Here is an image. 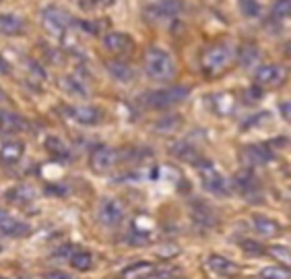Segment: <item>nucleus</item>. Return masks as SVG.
<instances>
[{"mask_svg":"<svg viewBox=\"0 0 291 279\" xmlns=\"http://www.w3.org/2000/svg\"><path fill=\"white\" fill-rule=\"evenodd\" d=\"M145 73L153 81H169L176 75V62L169 52L151 46L145 52Z\"/></svg>","mask_w":291,"mask_h":279,"instance_id":"1","label":"nucleus"},{"mask_svg":"<svg viewBox=\"0 0 291 279\" xmlns=\"http://www.w3.org/2000/svg\"><path fill=\"white\" fill-rule=\"evenodd\" d=\"M188 93H190V87L180 85V87H167V89L145 93L141 97V101L145 105H149V108H153V110H165V108H169V105H176V103L184 101L188 97Z\"/></svg>","mask_w":291,"mask_h":279,"instance_id":"2","label":"nucleus"},{"mask_svg":"<svg viewBox=\"0 0 291 279\" xmlns=\"http://www.w3.org/2000/svg\"><path fill=\"white\" fill-rule=\"evenodd\" d=\"M234 58V46L231 44H217V46H211L205 54H203V71L209 75V77H215L219 75L221 71H225V67L231 62Z\"/></svg>","mask_w":291,"mask_h":279,"instance_id":"3","label":"nucleus"},{"mask_svg":"<svg viewBox=\"0 0 291 279\" xmlns=\"http://www.w3.org/2000/svg\"><path fill=\"white\" fill-rule=\"evenodd\" d=\"M41 21H43V27H46V29H48L52 35H56V37H62L66 31L71 29V25L75 23L73 17L66 13V11L58 9V7H48V9H43Z\"/></svg>","mask_w":291,"mask_h":279,"instance_id":"4","label":"nucleus"},{"mask_svg":"<svg viewBox=\"0 0 291 279\" xmlns=\"http://www.w3.org/2000/svg\"><path fill=\"white\" fill-rule=\"evenodd\" d=\"M196 168L200 172V180H203L205 190L213 192V195H219V197L225 195V180H223V176L215 170V165L209 159H200L196 163Z\"/></svg>","mask_w":291,"mask_h":279,"instance_id":"5","label":"nucleus"},{"mask_svg":"<svg viewBox=\"0 0 291 279\" xmlns=\"http://www.w3.org/2000/svg\"><path fill=\"white\" fill-rule=\"evenodd\" d=\"M118 149L109 147V145H99L93 149L91 153V170L93 172H99V174H103V172H109L111 168H114L118 163Z\"/></svg>","mask_w":291,"mask_h":279,"instance_id":"6","label":"nucleus"},{"mask_svg":"<svg viewBox=\"0 0 291 279\" xmlns=\"http://www.w3.org/2000/svg\"><path fill=\"white\" fill-rule=\"evenodd\" d=\"M97 217L103 226L107 228H114V226H120L122 219H124V207L120 201L116 199H105L101 201L99 205V211H97Z\"/></svg>","mask_w":291,"mask_h":279,"instance_id":"7","label":"nucleus"},{"mask_svg":"<svg viewBox=\"0 0 291 279\" xmlns=\"http://www.w3.org/2000/svg\"><path fill=\"white\" fill-rule=\"evenodd\" d=\"M254 79L260 87H277V85L285 81V69L279 67V64H262L256 71Z\"/></svg>","mask_w":291,"mask_h":279,"instance_id":"8","label":"nucleus"},{"mask_svg":"<svg viewBox=\"0 0 291 279\" xmlns=\"http://www.w3.org/2000/svg\"><path fill=\"white\" fill-rule=\"evenodd\" d=\"M242 159L248 165H264L275 159V153L268 145H248L242 149Z\"/></svg>","mask_w":291,"mask_h":279,"instance_id":"9","label":"nucleus"},{"mask_svg":"<svg viewBox=\"0 0 291 279\" xmlns=\"http://www.w3.org/2000/svg\"><path fill=\"white\" fill-rule=\"evenodd\" d=\"M103 46L107 52L111 54H128L132 48H134V41L130 35L126 33H120V31H111L103 37Z\"/></svg>","mask_w":291,"mask_h":279,"instance_id":"10","label":"nucleus"},{"mask_svg":"<svg viewBox=\"0 0 291 279\" xmlns=\"http://www.w3.org/2000/svg\"><path fill=\"white\" fill-rule=\"evenodd\" d=\"M234 182H236V188L242 192L244 197L252 199L254 195H258V180L252 174V170H240L236 174V178H234Z\"/></svg>","mask_w":291,"mask_h":279,"instance_id":"11","label":"nucleus"},{"mask_svg":"<svg viewBox=\"0 0 291 279\" xmlns=\"http://www.w3.org/2000/svg\"><path fill=\"white\" fill-rule=\"evenodd\" d=\"M0 234H5V236H27L29 234V226L23 224V221H19L15 217H11L7 211L0 209Z\"/></svg>","mask_w":291,"mask_h":279,"instance_id":"12","label":"nucleus"},{"mask_svg":"<svg viewBox=\"0 0 291 279\" xmlns=\"http://www.w3.org/2000/svg\"><path fill=\"white\" fill-rule=\"evenodd\" d=\"M192 219L198 226H203V228H215L219 224V217L215 215V211L209 205H205V203L192 205Z\"/></svg>","mask_w":291,"mask_h":279,"instance_id":"13","label":"nucleus"},{"mask_svg":"<svg viewBox=\"0 0 291 279\" xmlns=\"http://www.w3.org/2000/svg\"><path fill=\"white\" fill-rule=\"evenodd\" d=\"M25 27V21L15 13H3L0 15V35H17Z\"/></svg>","mask_w":291,"mask_h":279,"instance_id":"14","label":"nucleus"},{"mask_svg":"<svg viewBox=\"0 0 291 279\" xmlns=\"http://www.w3.org/2000/svg\"><path fill=\"white\" fill-rule=\"evenodd\" d=\"M169 151H171L173 157L182 159V161H188V163H194V165H196L200 159H203L196 149H194L190 143H186V141H178V143H173Z\"/></svg>","mask_w":291,"mask_h":279,"instance_id":"15","label":"nucleus"},{"mask_svg":"<svg viewBox=\"0 0 291 279\" xmlns=\"http://www.w3.org/2000/svg\"><path fill=\"white\" fill-rule=\"evenodd\" d=\"M105 69H107V73L111 77L122 81V83H130L134 79L132 67H130L128 62H124V60H109V62H105Z\"/></svg>","mask_w":291,"mask_h":279,"instance_id":"16","label":"nucleus"},{"mask_svg":"<svg viewBox=\"0 0 291 279\" xmlns=\"http://www.w3.org/2000/svg\"><path fill=\"white\" fill-rule=\"evenodd\" d=\"M207 267L213 269V273H219V275H236L240 271V267L236 263H231L225 256H219V254H211L207 259Z\"/></svg>","mask_w":291,"mask_h":279,"instance_id":"17","label":"nucleus"},{"mask_svg":"<svg viewBox=\"0 0 291 279\" xmlns=\"http://www.w3.org/2000/svg\"><path fill=\"white\" fill-rule=\"evenodd\" d=\"M69 114L81 122V124H95L101 118V112L97 108H91V105H77V108H69Z\"/></svg>","mask_w":291,"mask_h":279,"instance_id":"18","label":"nucleus"},{"mask_svg":"<svg viewBox=\"0 0 291 279\" xmlns=\"http://www.w3.org/2000/svg\"><path fill=\"white\" fill-rule=\"evenodd\" d=\"M23 155V143L21 141H9L0 149V161L3 163H17Z\"/></svg>","mask_w":291,"mask_h":279,"instance_id":"19","label":"nucleus"},{"mask_svg":"<svg viewBox=\"0 0 291 279\" xmlns=\"http://www.w3.org/2000/svg\"><path fill=\"white\" fill-rule=\"evenodd\" d=\"M254 228L258 234L266 236V238H271V236H277L281 232V226L271 219V217H264V215H254Z\"/></svg>","mask_w":291,"mask_h":279,"instance_id":"20","label":"nucleus"},{"mask_svg":"<svg viewBox=\"0 0 291 279\" xmlns=\"http://www.w3.org/2000/svg\"><path fill=\"white\" fill-rule=\"evenodd\" d=\"M46 149H48V153H52L54 157H62V159H69L71 157L69 147H66L64 141H60L58 137H48L46 139Z\"/></svg>","mask_w":291,"mask_h":279,"instance_id":"21","label":"nucleus"},{"mask_svg":"<svg viewBox=\"0 0 291 279\" xmlns=\"http://www.w3.org/2000/svg\"><path fill=\"white\" fill-rule=\"evenodd\" d=\"M60 85H62V89H66V91L73 93V95H81V97L87 95L85 85H83L79 79H75V77H64V79L60 81Z\"/></svg>","mask_w":291,"mask_h":279,"instance_id":"22","label":"nucleus"},{"mask_svg":"<svg viewBox=\"0 0 291 279\" xmlns=\"http://www.w3.org/2000/svg\"><path fill=\"white\" fill-rule=\"evenodd\" d=\"M238 5H240V11L244 17H248V19H256L260 15V5H258V0H238Z\"/></svg>","mask_w":291,"mask_h":279,"instance_id":"23","label":"nucleus"},{"mask_svg":"<svg viewBox=\"0 0 291 279\" xmlns=\"http://www.w3.org/2000/svg\"><path fill=\"white\" fill-rule=\"evenodd\" d=\"M91 263H93V259H91V254H89V252H75V254H71V265L75 269H79V271L91 269Z\"/></svg>","mask_w":291,"mask_h":279,"instance_id":"24","label":"nucleus"},{"mask_svg":"<svg viewBox=\"0 0 291 279\" xmlns=\"http://www.w3.org/2000/svg\"><path fill=\"white\" fill-rule=\"evenodd\" d=\"M258 58H260L258 48L252 46V44H248V46L242 50V54H240V64H242V67H252V64H254Z\"/></svg>","mask_w":291,"mask_h":279,"instance_id":"25","label":"nucleus"},{"mask_svg":"<svg viewBox=\"0 0 291 279\" xmlns=\"http://www.w3.org/2000/svg\"><path fill=\"white\" fill-rule=\"evenodd\" d=\"M291 13V0H275V5L271 9V15L273 19L281 21V19H287Z\"/></svg>","mask_w":291,"mask_h":279,"instance_id":"26","label":"nucleus"},{"mask_svg":"<svg viewBox=\"0 0 291 279\" xmlns=\"http://www.w3.org/2000/svg\"><path fill=\"white\" fill-rule=\"evenodd\" d=\"M262 279H289V267H264L260 271Z\"/></svg>","mask_w":291,"mask_h":279,"instance_id":"27","label":"nucleus"},{"mask_svg":"<svg viewBox=\"0 0 291 279\" xmlns=\"http://www.w3.org/2000/svg\"><path fill=\"white\" fill-rule=\"evenodd\" d=\"M180 122H182L180 116H165L163 120L157 122V126H155V128H157L159 133H171V131H176V128L180 126Z\"/></svg>","mask_w":291,"mask_h":279,"instance_id":"28","label":"nucleus"},{"mask_svg":"<svg viewBox=\"0 0 291 279\" xmlns=\"http://www.w3.org/2000/svg\"><path fill=\"white\" fill-rule=\"evenodd\" d=\"M240 246H242V250H244L246 254H250V256H258V254H262V252L266 250V248H264L262 244H258L256 240H242Z\"/></svg>","mask_w":291,"mask_h":279,"instance_id":"29","label":"nucleus"},{"mask_svg":"<svg viewBox=\"0 0 291 279\" xmlns=\"http://www.w3.org/2000/svg\"><path fill=\"white\" fill-rule=\"evenodd\" d=\"M33 197V192L27 188V186H19V188H13L9 192V199L11 201H19V203H23V201H29Z\"/></svg>","mask_w":291,"mask_h":279,"instance_id":"30","label":"nucleus"},{"mask_svg":"<svg viewBox=\"0 0 291 279\" xmlns=\"http://www.w3.org/2000/svg\"><path fill=\"white\" fill-rule=\"evenodd\" d=\"M268 252H271L277 261L285 263V267H289V248L287 246H271V248H268Z\"/></svg>","mask_w":291,"mask_h":279,"instance_id":"31","label":"nucleus"},{"mask_svg":"<svg viewBox=\"0 0 291 279\" xmlns=\"http://www.w3.org/2000/svg\"><path fill=\"white\" fill-rule=\"evenodd\" d=\"M159 11H161V15H176L180 11V3H178V0H165V3L159 5Z\"/></svg>","mask_w":291,"mask_h":279,"instance_id":"32","label":"nucleus"},{"mask_svg":"<svg viewBox=\"0 0 291 279\" xmlns=\"http://www.w3.org/2000/svg\"><path fill=\"white\" fill-rule=\"evenodd\" d=\"M139 279H171V273L169 271H155V273H147Z\"/></svg>","mask_w":291,"mask_h":279,"instance_id":"33","label":"nucleus"},{"mask_svg":"<svg viewBox=\"0 0 291 279\" xmlns=\"http://www.w3.org/2000/svg\"><path fill=\"white\" fill-rule=\"evenodd\" d=\"M43 279H73V277L64 271H50V273L43 275Z\"/></svg>","mask_w":291,"mask_h":279,"instance_id":"34","label":"nucleus"},{"mask_svg":"<svg viewBox=\"0 0 291 279\" xmlns=\"http://www.w3.org/2000/svg\"><path fill=\"white\" fill-rule=\"evenodd\" d=\"M248 95H250V99H252V101L260 99V97H262V87H260V85H254V87H250V89H248Z\"/></svg>","mask_w":291,"mask_h":279,"instance_id":"35","label":"nucleus"},{"mask_svg":"<svg viewBox=\"0 0 291 279\" xmlns=\"http://www.w3.org/2000/svg\"><path fill=\"white\" fill-rule=\"evenodd\" d=\"M139 269H147V271H149V269H153V267H151L149 263H137V265H130V267H128V269L124 271V275H130V273L139 271Z\"/></svg>","mask_w":291,"mask_h":279,"instance_id":"36","label":"nucleus"},{"mask_svg":"<svg viewBox=\"0 0 291 279\" xmlns=\"http://www.w3.org/2000/svg\"><path fill=\"white\" fill-rule=\"evenodd\" d=\"M46 192H52V195L64 197V195H66V188H62V186H46Z\"/></svg>","mask_w":291,"mask_h":279,"instance_id":"37","label":"nucleus"},{"mask_svg":"<svg viewBox=\"0 0 291 279\" xmlns=\"http://www.w3.org/2000/svg\"><path fill=\"white\" fill-rule=\"evenodd\" d=\"M71 252H73L71 246H62V248H58V250L54 252V256H60V259H64V256H69Z\"/></svg>","mask_w":291,"mask_h":279,"instance_id":"38","label":"nucleus"},{"mask_svg":"<svg viewBox=\"0 0 291 279\" xmlns=\"http://www.w3.org/2000/svg\"><path fill=\"white\" fill-rule=\"evenodd\" d=\"M281 112H283V118L289 120V101H285V103L281 105Z\"/></svg>","mask_w":291,"mask_h":279,"instance_id":"39","label":"nucleus"},{"mask_svg":"<svg viewBox=\"0 0 291 279\" xmlns=\"http://www.w3.org/2000/svg\"><path fill=\"white\" fill-rule=\"evenodd\" d=\"M19 279H33V277H27V275H23V277H19Z\"/></svg>","mask_w":291,"mask_h":279,"instance_id":"40","label":"nucleus"},{"mask_svg":"<svg viewBox=\"0 0 291 279\" xmlns=\"http://www.w3.org/2000/svg\"><path fill=\"white\" fill-rule=\"evenodd\" d=\"M0 279H5V277H0Z\"/></svg>","mask_w":291,"mask_h":279,"instance_id":"41","label":"nucleus"},{"mask_svg":"<svg viewBox=\"0 0 291 279\" xmlns=\"http://www.w3.org/2000/svg\"><path fill=\"white\" fill-rule=\"evenodd\" d=\"M0 3H3V0H0Z\"/></svg>","mask_w":291,"mask_h":279,"instance_id":"42","label":"nucleus"}]
</instances>
